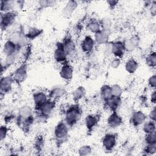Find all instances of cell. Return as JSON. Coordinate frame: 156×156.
Here are the masks:
<instances>
[{
    "label": "cell",
    "instance_id": "11",
    "mask_svg": "<svg viewBox=\"0 0 156 156\" xmlns=\"http://www.w3.org/2000/svg\"><path fill=\"white\" fill-rule=\"evenodd\" d=\"M95 44L94 40L91 36L86 35L81 41L80 48L84 53L90 54L93 51Z\"/></svg>",
    "mask_w": 156,
    "mask_h": 156
},
{
    "label": "cell",
    "instance_id": "22",
    "mask_svg": "<svg viewBox=\"0 0 156 156\" xmlns=\"http://www.w3.org/2000/svg\"><path fill=\"white\" fill-rule=\"evenodd\" d=\"M20 50L18 49L17 45L10 41L9 40H7L3 45L2 52L5 56L14 54L15 52H18Z\"/></svg>",
    "mask_w": 156,
    "mask_h": 156
},
{
    "label": "cell",
    "instance_id": "42",
    "mask_svg": "<svg viewBox=\"0 0 156 156\" xmlns=\"http://www.w3.org/2000/svg\"><path fill=\"white\" fill-rule=\"evenodd\" d=\"M148 85L151 88L154 89L156 87V76L155 74L152 75L148 79Z\"/></svg>",
    "mask_w": 156,
    "mask_h": 156
},
{
    "label": "cell",
    "instance_id": "21",
    "mask_svg": "<svg viewBox=\"0 0 156 156\" xmlns=\"http://www.w3.org/2000/svg\"><path fill=\"white\" fill-rule=\"evenodd\" d=\"M65 93V90L64 87L61 86H57L53 87L49 91L48 97L50 99L56 101L64 96Z\"/></svg>",
    "mask_w": 156,
    "mask_h": 156
},
{
    "label": "cell",
    "instance_id": "1",
    "mask_svg": "<svg viewBox=\"0 0 156 156\" xmlns=\"http://www.w3.org/2000/svg\"><path fill=\"white\" fill-rule=\"evenodd\" d=\"M81 116V108L78 104H75L68 107L66 110L64 121L68 127H73L80 121Z\"/></svg>",
    "mask_w": 156,
    "mask_h": 156
},
{
    "label": "cell",
    "instance_id": "25",
    "mask_svg": "<svg viewBox=\"0 0 156 156\" xmlns=\"http://www.w3.org/2000/svg\"><path fill=\"white\" fill-rule=\"evenodd\" d=\"M87 27L89 31H90L91 33H93L94 34L101 30L99 21H98L95 19L90 20L87 23Z\"/></svg>",
    "mask_w": 156,
    "mask_h": 156
},
{
    "label": "cell",
    "instance_id": "23",
    "mask_svg": "<svg viewBox=\"0 0 156 156\" xmlns=\"http://www.w3.org/2000/svg\"><path fill=\"white\" fill-rule=\"evenodd\" d=\"M99 121V118L97 115L90 114L85 118V124L88 130H92V129L96 126Z\"/></svg>",
    "mask_w": 156,
    "mask_h": 156
},
{
    "label": "cell",
    "instance_id": "26",
    "mask_svg": "<svg viewBox=\"0 0 156 156\" xmlns=\"http://www.w3.org/2000/svg\"><path fill=\"white\" fill-rule=\"evenodd\" d=\"M43 32V30L41 29H39L35 27H30L27 33L25 34L26 37L30 40H34L38 36H40Z\"/></svg>",
    "mask_w": 156,
    "mask_h": 156
},
{
    "label": "cell",
    "instance_id": "16",
    "mask_svg": "<svg viewBox=\"0 0 156 156\" xmlns=\"http://www.w3.org/2000/svg\"><path fill=\"white\" fill-rule=\"evenodd\" d=\"M122 123V118L117 113L116 111H113L109 115L107 119V124L110 128H116L120 126Z\"/></svg>",
    "mask_w": 156,
    "mask_h": 156
},
{
    "label": "cell",
    "instance_id": "30",
    "mask_svg": "<svg viewBox=\"0 0 156 156\" xmlns=\"http://www.w3.org/2000/svg\"><path fill=\"white\" fill-rule=\"evenodd\" d=\"M101 28L102 30L110 31L112 27V20L109 17H104L99 21Z\"/></svg>",
    "mask_w": 156,
    "mask_h": 156
},
{
    "label": "cell",
    "instance_id": "40",
    "mask_svg": "<svg viewBox=\"0 0 156 156\" xmlns=\"http://www.w3.org/2000/svg\"><path fill=\"white\" fill-rule=\"evenodd\" d=\"M121 64V59L117 57H114L110 62V66L113 69L118 68Z\"/></svg>",
    "mask_w": 156,
    "mask_h": 156
},
{
    "label": "cell",
    "instance_id": "8",
    "mask_svg": "<svg viewBox=\"0 0 156 156\" xmlns=\"http://www.w3.org/2000/svg\"><path fill=\"white\" fill-rule=\"evenodd\" d=\"M54 58L58 63H64L67 62L68 57L65 52L62 42H58L56 44L55 49L54 51Z\"/></svg>",
    "mask_w": 156,
    "mask_h": 156
},
{
    "label": "cell",
    "instance_id": "20",
    "mask_svg": "<svg viewBox=\"0 0 156 156\" xmlns=\"http://www.w3.org/2000/svg\"><path fill=\"white\" fill-rule=\"evenodd\" d=\"M33 101L35 104V109H37L48 99L47 94L43 91H37L33 94Z\"/></svg>",
    "mask_w": 156,
    "mask_h": 156
},
{
    "label": "cell",
    "instance_id": "37",
    "mask_svg": "<svg viewBox=\"0 0 156 156\" xmlns=\"http://www.w3.org/2000/svg\"><path fill=\"white\" fill-rule=\"evenodd\" d=\"M144 151L146 154H148V155L154 154L156 152V143L146 144Z\"/></svg>",
    "mask_w": 156,
    "mask_h": 156
},
{
    "label": "cell",
    "instance_id": "39",
    "mask_svg": "<svg viewBox=\"0 0 156 156\" xmlns=\"http://www.w3.org/2000/svg\"><path fill=\"white\" fill-rule=\"evenodd\" d=\"M112 41H108L104 44V55L110 56L112 55Z\"/></svg>",
    "mask_w": 156,
    "mask_h": 156
},
{
    "label": "cell",
    "instance_id": "36",
    "mask_svg": "<svg viewBox=\"0 0 156 156\" xmlns=\"http://www.w3.org/2000/svg\"><path fill=\"white\" fill-rule=\"evenodd\" d=\"M91 151H92V149L91 146L89 145L82 146L79 148L78 151L79 154L80 155H88L91 154Z\"/></svg>",
    "mask_w": 156,
    "mask_h": 156
},
{
    "label": "cell",
    "instance_id": "2",
    "mask_svg": "<svg viewBox=\"0 0 156 156\" xmlns=\"http://www.w3.org/2000/svg\"><path fill=\"white\" fill-rule=\"evenodd\" d=\"M54 135L58 145L63 144L68 140V126L65 121H60L56 125L54 131Z\"/></svg>",
    "mask_w": 156,
    "mask_h": 156
},
{
    "label": "cell",
    "instance_id": "10",
    "mask_svg": "<svg viewBox=\"0 0 156 156\" xmlns=\"http://www.w3.org/2000/svg\"><path fill=\"white\" fill-rule=\"evenodd\" d=\"M122 43L126 52H132L138 47L140 44V38L137 35H132L126 38Z\"/></svg>",
    "mask_w": 156,
    "mask_h": 156
},
{
    "label": "cell",
    "instance_id": "17",
    "mask_svg": "<svg viewBox=\"0 0 156 156\" xmlns=\"http://www.w3.org/2000/svg\"><path fill=\"white\" fill-rule=\"evenodd\" d=\"M104 102L105 105L108 109L112 112L116 111L121 104V97L112 95L111 97L105 100Z\"/></svg>",
    "mask_w": 156,
    "mask_h": 156
},
{
    "label": "cell",
    "instance_id": "12",
    "mask_svg": "<svg viewBox=\"0 0 156 156\" xmlns=\"http://www.w3.org/2000/svg\"><path fill=\"white\" fill-rule=\"evenodd\" d=\"M13 82H15L11 75L2 77L0 82V89L1 93L6 94L9 93L12 88Z\"/></svg>",
    "mask_w": 156,
    "mask_h": 156
},
{
    "label": "cell",
    "instance_id": "43",
    "mask_svg": "<svg viewBox=\"0 0 156 156\" xmlns=\"http://www.w3.org/2000/svg\"><path fill=\"white\" fill-rule=\"evenodd\" d=\"M43 141H44V140H43V138L41 136H38L35 142V148L38 150H40L43 146Z\"/></svg>",
    "mask_w": 156,
    "mask_h": 156
},
{
    "label": "cell",
    "instance_id": "14",
    "mask_svg": "<svg viewBox=\"0 0 156 156\" xmlns=\"http://www.w3.org/2000/svg\"><path fill=\"white\" fill-rule=\"evenodd\" d=\"M60 77L65 80L69 81L71 80L73 76V68L68 62L62 63L59 72Z\"/></svg>",
    "mask_w": 156,
    "mask_h": 156
},
{
    "label": "cell",
    "instance_id": "27",
    "mask_svg": "<svg viewBox=\"0 0 156 156\" xmlns=\"http://www.w3.org/2000/svg\"><path fill=\"white\" fill-rule=\"evenodd\" d=\"M85 89L82 86H79L76 88L73 93V98L76 103L82 99L85 95Z\"/></svg>",
    "mask_w": 156,
    "mask_h": 156
},
{
    "label": "cell",
    "instance_id": "13",
    "mask_svg": "<svg viewBox=\"0 0 156 156\" xmlns=\"http://www.w3.org/2000/svg\"><path fill=\"white\" fill-rule=\"evenodd\" d=\"M126 52L125 48L122 41H112V55L115 57L121 58L123 57Z\"/></svg>",
    "mask_w": 156,
    "mask_h": 156
},
{
    "label": "cell",
    "instance_id": "32",
    "mask_svg": "<svg viewBox=\"0 0 156 156\" xmlns=\"http://www.w3.org/2000/svg\"><path fill=\"white\" fill-rule=\"evenodd\" d=\"M146 64L150 68H154L156 65V54L155 52H151L149 53L145 58Z\"/></svg>",
    "mask_w": 156,
    "mask_h": 156
},
{
    "label": "cell",
    "instance_id": "7",
    "mask_svg": "<svg viewBox=\"0 0 156 156\" xmlns=\"http://www.w3.org/2000/svg\"><path fill=\"white\" fill-rule=\"evenodd\" d=\"M68 58H74L76 55V47L74 40L70 37H66L62 42Z\"/></svg>",
    "mask_w": 156,
    "mask_h": 156
},
{
    "label": "cell",
    "instance_id": "45",
    "mask_svg": "<svg viewBox=\"0 0 156 156\" xmlns=\"http://www.w3.org/2000/svg\"><path fill=\"white\" fill-rule=\"evenodd\" d=\"M150 13L151 15L155 16V13H156V2L154 1L152 2L151 4V7H150Z\"/></svg>",
    "mask_w": 156,
    "mask_h": 156
},
{
    "label": "cell",
    "instance_id": "5",
    "mask_svg": "<svg viewBox=\"0 0 156 156\" xmlns=\"http://www.w3.org/2000/svg\"><path fill=\"white\" fill-rule=\"evenodd\" d=\"M33 118H34L33 115V111L30 106L26 105L19 108L17 116V122L20 125Z\"/></svg>",
    "mask_w": 156,
    "mask_h": 156
},
{
    "label": "cell",
    "instance_id": "24",
    "mask_svg": "<svg viewBox=\"0 0 156 156\" xmlns=\"http://www.w3.org/2000/svg\"><path fill=\"white\" fill-rule=\"evenodd\" d=\"M138 65V62L135 58L131 57L126 62L124 68L127 73L130 74H133L137 70Z\"/></svg>",
    "mask_w": 156,
    "mask_h": 156
},
{
    "label": "cell",
    "instance_id": "47",
    "mask_svg": "<svg viewBox=\"0 0 156 156\" xmlns=\"http://www.w3.org/2000/svg\"><path fill=\"white\" fill-rule=\"evenodd\" d=\"M151 101L152 104H155L156 102V94H155V91H153V92L151 94Z\"/></svg>",
    "mask_w": 156,
    "mask_h": 156
},
{
    "label": "cell",
    "instance_id": "38",
    "mask_svg": "<svg viewBox=\"0 0 156 156\" xmlns=\"http://www.w3.org/2000/svg\"><path fill=\"white\" fill-rule=\"evenodd\" d=\"M8 131H9V129L7 128V127L6 126H1V128H0V138H1V141H2L3 140H4L8 133Z\"/></svg>",
    "mask_w": 156,
    "mask_h": 156
},
{
    "label": "cell",
    "instance_id": "33",
    "mask_svg": "<svg viewBox=\"0 0 156 156\" xmlns=\"http://www.w3.org/2000/svg\"><path fill=\"white\" fill-rule=\"evenodd\" d=\"M23 34V33L22 30L10 32L8 40H9L10 41H11L12 42H13V43H15V44L17 45L18 43H19Z\"/></svg>",
    "mask_w": 156,
    "mask_h": 156
},
{
    "label": "cell",
    "instance_id": "6",
    "mask_svg": "<svg viewBox=\"0 0 156 156\" xmlns=\"http://www.w3.org/2000/svg\"><path fill=\"white\" fill-rule=\"evenodd\" d=\"M55 101L48 99L44 103H43L37 109H35L38 112L46 118H49L55 107Z\"/></svg>",
    "mask_w": 156,
    "mask_h": 156
},
{
    "label": "cell",
    "instance_id": "41",
    "mask_svg": "<svg viewBox=\"0 0 156 156\" xmlns=\"http://www.w3.org/2000/svg\"><path fill=\"white\" fill-rule=\"evenodd\" d=\"M54 4V2L51 1H38L39 7L41 9L49 7L50 5H53Z\"/></svg>",
    "mask_w": 156,
    "mask_h": 156
},
{
    "label": "cell",
    "instance_id": "46",
    "mask_svg": "<svg viewBox=\"0 0 156 156\" xmlns=\"http://www.w3.org/2000/svg\"><path fill=\"white\" fill-rule=\"evenodd\" d=\"M107 3L109 5L111 8H114L118 3V1H107Z\"/></svg>",
    "mask_w": 156,
    "mask_h": 156
},
{
    "label": "cell",
    "instance_id": "9",
    "mask_svg": "<svg viewBox=\"0 0 156 156\" xmlns=\"http://www.w3.org/2000/svg\"><path fill=\"white\" fill-rule=\"evenodd\" d=\"M116 135L114 133H109L105 134L102 140V146L107 151H112L116 144Z\"/></svg>",
    "mask_w": 156,
    "mask_h": 156
},
{
    "label": "cell",
    "instance_id": "19",
    "mask_svg": "<svg viewBox=\"0 0 156 156\" xmlns=\"http://www.w3.org/2000/svg\"><path fill=\"white\" fill-rule=\"evenodd\" d=\"M77 2L75 1H68L62 11V14L63 16L66 18H69L77 8Z\"/></svg>",
    "mask_w": 156,
    "mask_h": 156
},
{
    "label": "cell",
    "instance_id": "4",
    "mask_svg": "<svg viewBox=\"0 0 156 156\" xmlns=\"http://www.w3.org/2000/svg\"><path fill=\"white\" fill-rule=\"evenodd\" d=\"M27 65L26 63L21 64L11 74L15 82L21 83L23 82L27 76Z\"/></svg>",
    "mask_w": 156,
    "mask_h": 156
},
{
    "label": "cell",
    "instance_id": "15",
    "mask_svg": "<svg viewBox=\"0 0 156 156\" xmlns=\"http://www.w3.org/2000/svg\"><path fill=\"white\" fill-rule=\"evenodd\" d=\"M146 120V115L140 110L133 112L130 117V122L134 127H138L144 124Z\"/></svg>",
    "mask_w": 156,
    "mask_h": 156
},
{
    "label": "cell",
    "instance_id": "29",
    "mask_svg": "<svg viewBox=\"0 0 156 156\" xmlns=\"http://www.w3.org/2000/svg\"><path fill=\"white\" fill-rule=\"evenodd\" d=\"M100 94L104 101L111 97L112 96L111 86L108 85H103L100 90Z\"/></svg>",
    "mask_w": 156,
    "mask_h": 156
},
{
    "label": "cell",
    "instance_id": "35",
    "mask_svg": "<svg viewBox=\"0 0 156 156\" xmlns=\"http://www.w3.org/2000/svg\"><path fill=\"white\" fill-rule=\"evenodd\" d=\"M144 141L146 144H152L156 143V136H155V131L152 133L146 134Z\"/></svg>",
    "mask_w": 156,
    "mask_h": 156
},
{
    "label": "cell",
    "instance_id": "44",
    "mask_svg": "<svg viewBox=\"0 0 156 156\" xmlns=\"http://www.w3.org/2000/svg\"><path fill=\"white\" fill-rule=\"evenodd\" d=\"M150 120L155 121V117H156V108L155 107H154V108L151 110L150 113L149 115Z\"/></svg>",
    "mask_w": 156,
    "mask_h": 156
},
{
    "label": "cell",
    "instance_id": "34",
    "mask_svg": "<svg viewBox=\"0 0 156 156\" xmlns=\"http://www.w3.org/2000/svg\"><path fill=\"white\" fill-rule=\"evenodd\" d=\"M112 93L113 96L121 97L122 94V89L118 84H113L111 86Z\"/></svg>",
    "mask_w": 156,
    "mask_h": 156
},
{
    "label": "cell",
    "instance_id": "28",
    "mask_svg": "<svg viewBox=\"0 0 156 156\" xmlns=\"http://www.w3.org/2000/svg\"><path fill=\"white\" fill-rule=\"evenodd\" d=\"M0 6L1 12L13 11L15 6V2L12 1H1Z\"/></svg>",
    "mask_w": 156,
    "mask_h": 156
},
{
    "label": "cell",
    "instance_id": "18",
    "mask_svg": "<svg viewBox=\"0 0 156 156\" xmlns=\"http://www.w3.org/2000/svg\"><path fill=\"white\" fill-rule=\"evenodd\" d=\"M110 37V31L101 30L94 34V40L95 43L98 44H105L108 41Z\"/></svg>",
    "mask_w": 156,
    "mask_h": 156
},
{
    "label": "cell",
    "instance_id": "31",
    "mask_svg": "<svg viewBox=\"0 0 156 156\" xmlns=\"http://www.w3.org/2000/svg\"><path fill=\"white\" fill-rule=\"evenodd\" d=\"M143 132L147 134L152 133L155 131V121L149 120L148 121H145L143 126Z\"/></svg>",
    "mask_w": 156,
    "mask_h": 156
},
{
    "label": "cell",
    "instance_id": "3",
    "mask_svg": "<svg viewBox=\"0 0 156 156\" xmlns=\"http://www.w3.org/2000/svg\"><path fill=\"white\" fill-rule=\"evenodd\" d=\"M17 17V13L13 10L7 12H1V27L3 30H7L13 23Z\"/></svg>",
    "mask_w": 156,
    "mask_h": 156
}]
</instances>
